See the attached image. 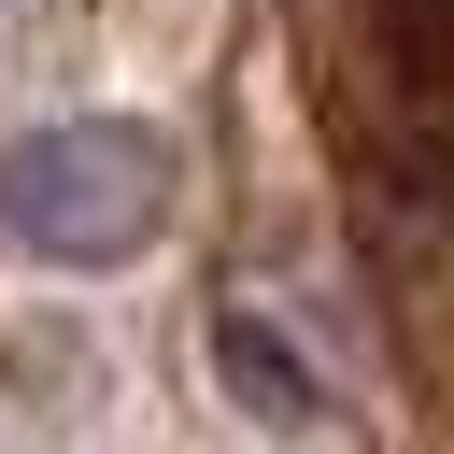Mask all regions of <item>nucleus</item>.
Segmentation results:
<instances>
[{
    "mask_svg": "<svg viewBox=\"0 0 454 454\" xmlns=\"http://www.w3.org/2000/svg\"><path fill=\"white\" fill-rule=\"evenodd\" d=\"M170 199H184V156L142 114H57L0 156V227L43 270H128L170 227Z\"/></svg>",
    "mask_w": 454,
    "mask_h": 454,
    "instance_id": "1",
    "label": "nucleus"
}]
</instances>
